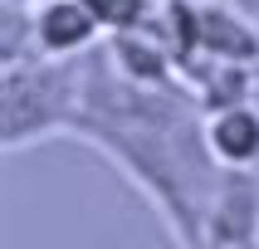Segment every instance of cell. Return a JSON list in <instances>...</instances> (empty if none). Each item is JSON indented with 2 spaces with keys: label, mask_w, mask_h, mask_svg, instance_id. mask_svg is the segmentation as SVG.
<instances>
[{
  "label": "cell",
  "mask_w": 259,
  "mask_h": 249,
  "mask_svg": "<svg viewBox=\"0 0 259 249\" xmlns=\"http://www.w3.org/2000/svg\"><path fill=\"white\" fill-rule=\"evenodd\" d=\"M83 5L93 10V20L108 34H132L147 20V0H83Z\"/></svg>",
  "instance_id": "cell-4"
},
{
  "label": "cell",
  "mask_w": 259,
  "mask_h": 249,
  "mask_svg": "<svg viewBox=\"0 0 259 249\" xmlns=\"http://www.w3.org/2000/svg\"><path fill=\"white\" fill-rule=\"evenodd\" d=\"M205 146L215 152V161L225 166H249L259 157V113L249 108H225L210 117L205 127Z\"/></svg>",
  "instance_id": "cell-3"
},
{
  "label": "cell",
  "mask_w": 259,
  "mask_h": 249,
  "mask_svg": "<svg viewBox=\"0 0 259 249\" xmlns=\"http://www.w3.org/2000/svg\"><path fill=\"white\" fill-rule=\"evenodd\" d=\"M29 29H34V54L39 59H78L103 34V25L93 20V10L83 0H39L29 10Z\"/></svg>",
  "instance_id": "cell-2"
},
{
  "label": "cell",
  "mask_w": 259,
  "mask_h": 249,
  "mask_svg": "<svg viewBox=\"0 0 259 249\" xmlns=\"http://www.w3.org/2000/svg\"><path fill=\"white\" fill-rule=\"evenodd\" d=\"M83 113V73L73 59H25L5 64V146L54 137Z\"/></svg>",
  "instance_id": "cell-1"
}]
</instances>
